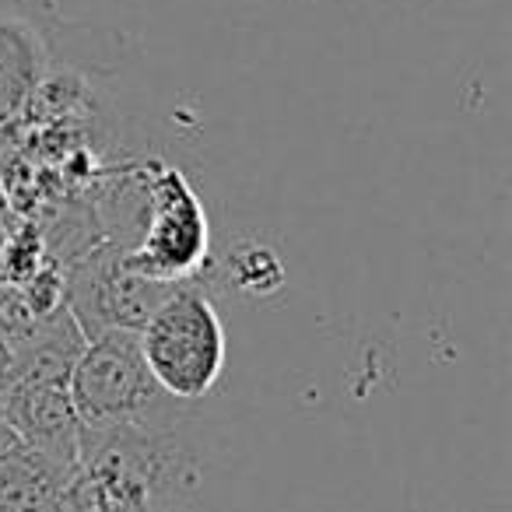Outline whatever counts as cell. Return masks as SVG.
I'll return each mask as SVG.
<instances>
[{
	"label": "cell",
	"mask_w": 512,
	"mask_h": 512,
	"mask_svg": "<svg viewBox=\"0 0 512 512\" xmlns=\"http://www.w3.org/2000/svg\"><path fill=\"white\" fill-rule=\"evenodd\" d=\"M71 474L25 449L18 439L0 442V512H57Z\"/></svg>",
	"instance_id": "6"
},
{
	"label": "cell",
	"mask_w": 512,
	"mask_h": 512,
	"mask_svg": "<svg viewBox=\"0 0 512 512\" xmlns=\"http://www.w3.org/2000/svg\"><path fill=\"white\" fill-rule=\"evenodd\" d=\"M0 418L15 439L64 474L81 467L78 418L64 376L46 372H11L0 390Z\"/></svg>",
	"instance_id": "4"
},
{
	"label": "cell",
	"mask_w": 512,
	"mask_h": 512,
	"mask_svg": "<svg viewBox=\"0 0 512 512\" xmlns=\"http://www.w3.org/2000/svg\"><path fill=\"white\" fill-rule=\"evenodd\" d=\"M39 39L29 25L0 18V120H8L39 85Z\"/></svg>",
	"instance_id": "7"
},
{
	"label": "cell",
	"mask_w": 512,
	"mask_h": 512,
	"mask_svg": "<svg viewBox=\"0 0 512 512\" xmlns=\"http://www.w3.org/2000/svg\"><path fill=\"white\" fill-rule=\"evenodd\" d=\"M228 274H232L235 288L246 295H274L285 281L281 260L274 249L260 246V242H246L228 256Z\"/></svg>",
	"instance_id": "8"
},
{
	"label": "cell",
	"mask_w": 512,
	"mask_h": 512,
	"mask_svg": "<svg viewBox=\"0 0 512 512\" xmlns=\"http://www.w3.org/2000/svg\"><path fill=\"white\" fill-rule=\"evenodd\" d=\"M134 228V246L120 249V260L130 274L158 285H186L204 271L211 249L207 211L179 169L162 165L155 172H141Z\"/></svg>",
	"instance_id": "3"
},
{
	"label": "cell",
	"mask_w": 512,
	"mask_h": 512,
	"mask_svg": "<svg viewBox=\"0 0 512 512\" xmlns=\"http://www.w3.org/2000/svg\"><path fill=\"white\" fill-rule=\"evenodd\" d=\"M81 449L123 428L183 425L179 400L165 397L144 369L137 330H102L88 337L67 379Z\"/></svg>",
	"instance_id": "1"
},
{
	"label": "cell",
	"mask_w": 512,
	"mask_h": 512,
	"mask_svg": "<svg viewBox=\"0 0 512 512\" xmlns=\"http://www.w3.org/2000/svg\"><path fill=\"white\" fill-rule=\"evenodd\" d=\"M144 369L165 397L179 404L204 400L225 376L228 337L211 295L186 281L176 285L137 330Z\"/></svg>",
	"instance_id": "2"
},
{
	"label": "cell",
	"mask_w": 512,
	"mask_h": 512,
	"mask_svg": "<svg viewBox=\"0 0 512 512\" xmlns=\"http://www.w3.org/2000/svg\"><path fill=\"white\" fill-rule=\"evenodd\" d=\"M176 285L137 278L123 267L120 253H95L71 281V309L85 337L102 330H141L144 320Z\"/></svg>",
	"instance_id": "5"
}]
</instances>
